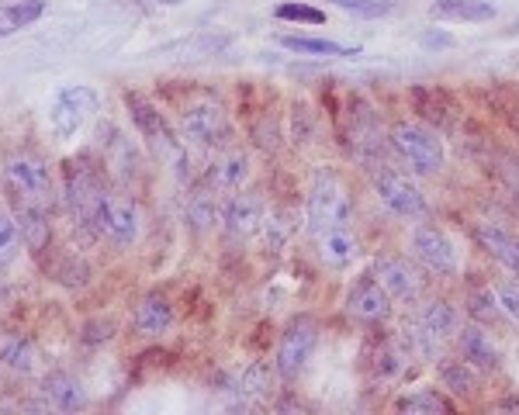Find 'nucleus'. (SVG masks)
Returning a JSON list of instances; mask_svg holds the SVG:
<instances>
[{"label": "nucleus", "mask_w": 519, "mask_h": 415, "mask_svg": "<svg viewBox=\"0 0 519 415\" xmlns=\"http://www.w3.org/2000/svg\"><path fill=\"white\" fill-rule=\"evenodd\" d=\"M4 191L11 208H35V211H49V215L59 201L49 166L32 149H11L4 156Z\"/></svg>", "instance_id": "obj_1"}, {"label": "nucleus", "mask_w": 519, "mask_h": 415, "mask_svg": "<svg viewBox=\"0 0 519 415\" xmlns=\"http://www.w3.org/2000/svg\"><path fill=\"white\" fill-rule=\"evenodd\" d=\"M125 104H129V115L139 135L146 139V146L153 149L156 160H163L170 166V173L177 180H191L194 177V163H191V153L187 146L170 132V125L163 122V115L153 108L149 101H142L139 94H125Z\"/></svg>", "instance_id": "obj_2"}, {"label": "nucleus", "mask_w": 519, "mask_h": 415, "mask_svg": "<svg viewBox=\"0 0 519 415\" xmlns=\"http://www.w3.org/2000/svg\"><path fill=\"white\" fill-rule=\"evenodd\" d=\"M353 218L350 198H346V187L336 173H319L308 194V229L315 236H326V232L346 229Z\"/></svg>", "instance_id": "obj_3"}, {"label": "nucleus", "mask_w": 519, "mask_h": 415, "mask_svg": "<svg viewBox=\"0 0 519 415\" xmlns=\"http://www.w3.org/2000/svg\"><path fill=\"white\" fill-rule=\"evenodd\" d=\"M104 191V173L97 166H90L84 160L66 163V177H63V205L73 215V222H80L84 229H94V215L97 205H101Z\"/></svg>", "instance_id": "obj_4"}, {"label": "nucleus", "mask_w": 519, "mask_h": 415, "mask_svg": "<svg viewBox=\"0 0 519 415\" xmlns=\"http://www.w3.org/2000/svg\"><path fill=\"white\" fill-rule=\"evenodd\" d=\"M391 149L409 163L412 173L419 177H433V173L443 170V142L436 139L430 128L416 125V122H398L391 128Z\"/></svg>", "instance_id": "obj_5"}, {"label": "nucleus", "mask_w": 519, "mask_h": 415, "mask_svg": "<svg viewBox=\"0 0 519 415\" xmlns=\"http://www.w3.org/2000/svg\"><path fill=\"white\" fill-rule=\"evenodd\" d=\"M139 229H142V222H139V208H135V201L108 187L101 198V205H97L94 232L101 239H108L111 246L129 249V246H135V239H139Z\"/></svg>", "instance_id": "obj_6"}, {"label": "nucleus", "mask_w": 519, "mask_h": 415, "mask_svg": "<svg viewBox=\"0 0 519 415\" xmlns=\"http://www.w3.org/2000/svg\"><path fill=\"white\" fill-rule=\"evenodd\" d=\"M97 111V94L84 83H70V87H59L52 97L49 122L56 139H73V135L84 128Z\"/></svg>", "instance_id": "obj_7"}, {"label": "nucleus", "mask_w": 519, "mask_h": 415, "mask_svg": "<svg viewBox=\"0 0 519 415\" xmlns=\"http://www.w3.org/2000/svg\"><path fill=\"white\" fill-rule=\"evenodd\" d=\"M374 191H378L381 205H385L388 211H395V215H402V218H423L426 215L423 191H419L402 170H395V166H385V163L374 166Z\"/></svg>", "instance_id": "obj_8"}, {"label": "nucleus", "mask_w": 519, "mask_h": 415, "mask_svg": "<svg viewBox=\"0 0 519 415\" xmlns=\"http://www.w3.org/2000/svg\"><path fill=\"white\" fill-rule=\"evenodd\" d=\"M180 132L191 146H201V149H215V146H225L232 139V125H229V115H225L218 104L212 101H198L184 111L180 118Z\"/></svg>", "instance_id": "obj_9"}, {"label": "nucleus", "mask_w": 519, "mask_h": 415, "mask_svg": "<svg viewBox=\"0 0 519 415\" xmlns=\"http://www.w3.org/2000/svg\"><path fill=\"white\" fill-rule=\"evenodd\" d=\"M315 343H319L315 322H308V319L291 322L288 332L281 336V346H277V357H274L277 374H281L284 381H295V377L308 367V360H312Z\"/></svg>", "instance_id": "obj_10"}, {"label": "nucleus", "mask_w": 519, "mask_h": 415, "mask_svg": "<svg viewBox=\"0 0 519 415\" xmlns=\"http://www.w3.org/2000/svg\"><path fill=\"white\" fill-rule=\"evenodd\" d=\"M412 253L423 260L426 270L440 277H454L457 274V249L443 236L436 225H416L412 229Z\"/></svg>", "instance_id": "obj_11"}, {"label": "nucleus", "mask_w": 519, "mask_h": 415, "mask_svg": "<svg viewBox=\"0 0 519 415\" xmlns=\"http://www.w3.org/2000/svg\"><path fill=\"white\" fill-rule=\"evenodd\" d=\"M263 218H267V205H263L260 194H229L222 208V225L232 239H250L263 229Z\"/></svg>", "instance_id": "obj_12"}, {"label": "nucleus", "mask_w": 519, "mask_h": 415, "mask_svg": "<svg viewBox=\"0 0 519 415\" xmlns=\"http://www.w3.org/2000/svg\"><path fill=\"white\" fill-rule=\"evenodd\" d=\"M246 180H250V160H246V153H239V149H229V153L215 156L205 170V187L212 194H218V198H229V194L243 191Z\"/></svg>", "instance_id": "obj_13"}, {"label": "nucleus", "mask_w": 519, "mask_h": 415, "mask_svg": "<svg viewBox=\"0 0 519 415\" xmlns=\"http://www.w3.org/2000/svg\"><path fill=\"white\" fill-rule=\"evenodd\" d=\"M374 277H378V281L385 284V291L395 301H402V305H416V301L423 298V277L405 260L385 256V260H378V267H374Z\"/></svg>", "instance_id": "obj_14"}, {"label": "nucleus", "mask_w": 519, "mask_h": 415, "mask_svg": "<svg viewBox=\"0 0 519 415\" xmlns=\"http://www.w3.org/2000/svg\"><path fill=\"white\" fill-rule=\"evenodd\" d=\"M42 402H35V409H56V412H80L87 409V391L73 374H45L42 377Z\"/></svg>", "instance_id": "obj_15"}, {"label": "nucleus", "mask_w": 519, "mask_h": 415, "mask_svg": "<svg viewBox=\"0 0 519 415\" xmlns=\"http://www.w3.org/2000/svg\"><path fill=\"white\" fill-rule=\"evenodd\" d=\"M350 315H357V319L364 322H385L391 315V294L385 291V284L378 281V277H367L364 284H357L350 294Z\"/></svg>", "instance_id": "obj_16"}, {"label": "nucleus", "mask_w": 519, "mask_h": 415, "mask_svg": "<svg viewBox=\"0 0 519 415\" xmlns=\"http://www.w3.org/2000/svg\"><path fill=\"white\" fill-rule=\"evenodd\" d=\"M132 326L139 336H167V332L173 329V308L167 298H160V294H149V298L139 301V308H135L132 315Z\"/></svg>", "instance_id": "obj_17"}, {"label": "nucleus", "mask_w": 519, "mask_h": 415, "mask_svg": "<svg viewBox=\"0 0 519 415\" xmlns=\"http://www.w3.org/2000/svg\"><path fill=\"white\" fill-rule=\"evenodd\" d=\"M0 364H4L14 377H35L39 374V364H42V353L32 339L11 336L0 343Z\"/></svg>", "instance_id": "obj_18"}, {"label": "nucleus", "mask_w": 519, "mask_h": 415, "mask_svg": "<svg viewBox=\"0 0 519 415\" xmlns=\"http://www.w3.org/2000/svg\"><path fill=\"white\" fill-rule=\"evenodd\" d=\"M45 14V0H14V4L0 7V42L18 35L21 28L35 25Z\"/></svg>", "instance_id": "obj_19"}, {"label": "nucleus", "mask_w": 519, "mask_h": 415, "mask_svg": "<svg viewBox=\"0 0 519 415\" xmlns=\"http://www.w3.org/2000/svg\"><path fill=\"white\" fill-rule=\"evenodd\" d=\"M416 322L426 332H430L433 339H440V343L461 329V322H457V312H454V305H450V301H426V305L419 308Z\"/></svg>", "instance_id": "obj_20"}, {"label": "nucleus", "mask_w": 519, "mask_h": 415, "mask_svg": "<svg viewBox=\"0 0 519 415\" xmlns=\"http://www.w3.org/2000/svg\"><path fill=\"white\" fill-rule=\"evenodd\" d=\"M457 339H461V350H464V360L475 367H495L499 364V350H495L492 336L488 332H481L478 326H464L457 329Z\"/></svg>", "instance_id": "obj_21"}, {"label": "nucleus", "mask_w": 519, "mask_h": 415, "mask_svg": "<svg viewBox=\"0 0 519 415\" xmlns=\"http://www.w3.org/2000/svg\"><path fill=\"white\" fill-rule=\"evenodd\" d=\"M478 239L485 243V249L495 256V260H502L509 270L519 274V239H513L506 229H499V225H492V222H478Z\"/></svg>", "instance_id": "obj_22"}, {"label": "nucleus", "mask_w": 519, "mask_h": 415, "mask_svg": "<svg viewBox=\"0 0 519 415\" xmlns=\"http://www.w3.org/2000/svg\"><path fill=\"white\" fill-rule=\"evenodd\" d=\"M319 256H322V263L333 270L350 267L353 256H357V239L350 236V229L326 232V236H319Z\"/></svg>", "instance_id": "obj_23"}, {"label": "nucleus", "mask_w": 519, "mask_h": 415, "mask_svg": "<svg viewBox=\"0 0 519 415\" xmlns=\"http://www.w3.org/2000/svg\"><path fill=\"white\" fill-rule=\"evenodd\" d=\"M184 215H187V222H191V229L205 232L208 225H215L218 218H222V211H218V194L208 191L205 184H201V187H194V191L187 194Z\"/></svg>", "instance_id": "obj_24"}, {"label": "nucleus", "mask_w": 519, "mask_h": 415, "mask_svg": "<svg viewBox=\"0 0 519 415\" xmlns=\"http://www.w3.org/2000/svg\"><path fill=\"white\" fill-rule=\"evenodd\" d=\"M433 14L454 21H488L495 18V4L492 0H436Z\"/></svg>", "instance_id": "obj_25"}, {"label": "nucleus", "mask_w": 519, "mask_h": 415, "mask_svg": "<svg viewBox=\"0 0 519 415\" xmlns=\"http://www.w3.org/2000/svg\"><path fill=\"white\" fill-rule=\"evenodd\" d=\"M395 409L398 412H409V415H436V412H450L454 405L447 402V398L440 395V391H433V388H419V391H412V395H402L395 402Z\"/></svg>", "instance_id": "obj_26"}, {"label": "nucleus", "mask_w": 519, "mask_h": 415, "mask_svg": "<svg viewBox=\"0 0 519 415\" xmlns=\"http://www.w3.org/2000/svg\"><path fill=\"white\" fill-rule=\"evenodd\" d=\"M281 45L302 56H357V49H346L340 42L329 39H308V35H281Z\"/></svg>", "instance_id": "obj_27"}, {"label": "nucleus", "mask_w": 519, "mask_h": 415, "mask_svg": "<svg viewBox=\"0 0 519 415\" xmlns=\"http://www.w3.org/2000/svg\"><path fill=\"white\" fill-rule=\"evenodd\" d=\"M298 222L291 211H270L267 218H263V239H267V249H274V253H281L284 246H288V239L295 236Z\"/></svg>", "instance_id": "obj_28"}, {"label": "nucleus", "mask_w": 519, "mask_h": 415, "mask_svg": "<svg viewBox=\"0 0 519 415\" xmlns=\"http://www.w3.org/2000/svg\"><path fill=\"white\" fill-rule=\"evenodd\" d=\"M402 346L409 357H419V360H436V353H440V339H433L416 319L402 329Z\"/></svg>", "instance_id": "obj_29"}, {"label": "nucleus", "mask_w": 519, "mask_h": 415, "mask_svg": "<svg viewBox=\"0 0 519 415\" xmlns=\"http://www.w3.org/2000/svg\"><path fill=\"white\" fill-rule=\"evenodd\" d=\"M263 391H267V367H263V364H250L243 374H239V381H236L239 402H243V405L260 402Z\"/></svg>", "instance_id": "obj_30"}, {"label": "nucleus", "mask_w": 519, "mask_h": 415, "mask_svg": "<svg viewBox=\"0 0 519 415\" xmlns=\"http://www.w3.org/2000/svg\"><path fill=\"white\" fill-rule=\"evenodd\" d=\"M18 246H21V232H18V222H14L11 211L0 208V270L11 267L14 256H18Z\"/></svg>", "instance_id": "obj_31"}, {"label": "nucleus", "mask_w": 519, "mask_h": 415, "mask_svg": "<svg viewBox=\"0 0 519 415\" xmlns=\"http://www.w3.org/2000/svg\"><path fill=\"white\" fill-rule=\"evenodd\" d=\"M277 18L281 21H302V25H322L326 14L315 11V7H308V4H281L277 7Z\"/></svg>", "instance_id": "obj_32"}, {"label": "nucleus", "mask_w": 519, "mask_h": 415, "mask_svg": "<svg viewBox=\"0 0 519 415\" xmlns=\"http://www.w3.org/2000/svg\"><path fill=\"white\" fill-rule=\"evenodd\" d=\"M495 301H499L506 319L519 322V281H502L499 288H495Z\"/></svg>", "instance_id": "obj_33"}, {"label": "nucleus", "mask_w": 519, "mask_h": 415, "mask_svg": "<svg viewBox=\"0 0 519 415\" xmlns=\"http://www.w3.org/2000/svg\"><path fill=\"white\" fill-rule=\"evenodd\" d=\"M443 381H447V388H450V391H457V395H464V391H471V384H475V374H471L464 364H457V367H443Z\"/></svg>", "instance_id": "obj_34"}, {"label": "nucleus", "mask_w": 519, "mask_h": 415, "mask_svg": "<svg viewBox=\"0 0 519 415\" xmlns=\"http://www.w3.org/2000/svg\"><path fill=\"white\" fill-rule=\"evenodd\" d=\"M471 312H475V315H478V319L492 322V319H495V315H499V312H502V308H499V301H495V294H492V291H488V294H478V298H475V308H471Z\"/></svg>", "instance_id": "obj_35"}, {"label": "nucleus", "mask_w": 519, "mask_h": 415, "mask_svg": "<svg viewBox=\"0 0 519 415\" xmlns=\"http://www.w3.org/2000/svg\"><path fill=\"white\" fill-rule=\"evenodd\" d=\"M506 177H509V187H513V198L519 201V166L516 163L506 166Z\"/></svg>", "instance_id": "obj_36"}]
</instances>
